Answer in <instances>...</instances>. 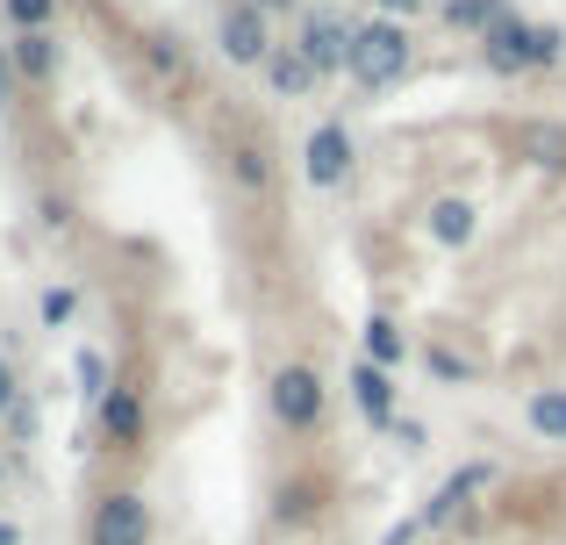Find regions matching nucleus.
Wrapping results in <instances>:
<instances>
[{"instance_id": "nucleus-11", "label": "nucleus", "mask_w": 566, "mask_h": 545, "mask_svg": "<svg viewBox=\"0 0 566 545\" xmlns=\"http://www.w3.org/2000/svg\"><path fill=\"white\" fill-rule=\"evenodd\" d=\"M101 431H108L123 452H137L144 446V395L137 388H108L101 395Z\"/></svg>"}, {"instance_id": "nucleus-23", "label": "nucleus", "mask_w": 566, "mask_h": 545, "mask_svg": "<svg viewBox=\"0 0 566 545\" xmlns=\"http://www.w3.org/2000/svg\"><path fill=\"white\" fill-rule=\"evenodd\" d=\"M416 532H423V517H401V524H395V532H387L380 545H416Z\"/></svg>"}, {"instance_id": "nucleus-8", "label": "nucleus", "mask_w": 566, "mask_h": 545, "mask_svg": "<svg viewBox=\"0 0 566 545\" xmlns=\"http://www.w3.org/2000/svg\"><path fill=\"white\" fill-rule=\"evenodd\" d=\"M222 51H230L237 65H265V57H273V36H265V8H259V0H237V8L222 14Z\"/></svg>"}, {"instance_id": "nucleus-26", "label": "nucleus", "mask_w": 566, "mask_h": 545, "mask_svg": "<svg viewBox=\"0 0 566 545\" xmlns=\"http://www.w3.org/2000/svg\"><path fill=\"white\" fill-rule=\"evenodd\" d=\"M14 101V57H0V108Z\"/></svg>"}, {"instance_id": "nucleus-6", "label": "nucleus", "mask_w": 566, "mask_h": 545, "mask_svg": "<svg viewBox=\"0 0 566 545\" xmlns=\"http://www.w3.org/2000/svg\"><path fill=\"white\" fill-rule=\"evenodd\" d=\"M345 388H352V402H359V417L374 423V431H395V417H401V388H395V374L374 359H359L345 374Z\"/></svg>"}, {"instance_id": "nucleus-24", "label": "nucleus", "mask_w": 566, "mask_h": 545, "mask_svg": "<svg viewBox=\"0 0 566 545\" xmlns=\"http://www.w3.org/2000/svg\"><path fill=\"white\" fill-rule=\"evenodd\" d=\"M14 402H22V395H14V366H8V359H0V417H8V409H14Z\"/></svg>"}, {"instance_id": "nucleus-7", "label": "nucleus", "mask_w": 566, "mask_h": 545, "mask_svg": "<svg viewBox=\"0 0 566 545\" xmlns=\"http://www.w3.org/2000/svg\"><path fill=\"white\" fill-rule=\"evenodd\" d=\"M323 510H331V481L323 474H294L273 489V524L280 532H302V524H316Z\"/></svg>"}, {"instance_id": "nucleus-21", "label": "nucleus", "mask_w": 566, "mask_h": 545, "mask_svg": "<svg viewBox=\"0 0 566 545\" xmlns=\"http://www.w3.org/2000/svg\"><path fill=\"white\" fill-rule=\"evenodd\" d=\"M8 14H14L22 29H43V22L57 14V0H8Z\"/></svg>"}, {"instance_id": "nucleus-22", "label": "nucleus", "mask_w": 566, "mask_h": 545, "mask_svg": "<svg viewBox=\"0 0 566 545\" xmlns=\"http://www.w3.org/2000/svg\"><path fill=\"white\" fill-rule=\"evenodd\" d=\"M430 374H438V380H467V359H452V352H430Z\"/></svg>"}, {"instance_id": "nucleus-17", "label": "nucleus", "mask_w": 566, "mask_h": 545, "mask_svg": "<svg viewBox=\"0 0 566 545\" xmlns=\"http://www.w3.org/2000/svg\"><path fill=\"white\" fill-rule=\"evenodd\" d=\"M259 72H265V80L280 86V94H302V86L316 80V65H308V57H302V43H294V51H273V57H265Z\"/></svg>"}, {"instance_id": "nucleus-25", "label": "nucleus", "mask_w": 566, "mask_h": 545, "mask_svg": "<svg viewBox=\"0 0 566 545\" xmlns=\"http://www.w3.org/2000/svg\"><path fill=\"white\" fill-rule=\"evenodd\" d=\"M395 438H401V446L416 452V446H423V423H416V417H395Z\"/></svg>"}, {"instance_id": "nucleus-14", "label": "nucleus", "mask_w": 566, "mask_h": 545, "mask_svg": "<svg viewBox=\"0 0 566 545\" xmlns=\"http://www.w3.org/2000/svg\"><path fill=\"white\" fill-rule=\"evenodd\" d=\"M524 423L545 438V446H566V388H538L524 402Z\"/></svg>"}, {"instance_id": "nucleus-5", "label": "nucleus", "mask_w": 566, "mask_h": 545, "mask_svg": "<svg viewBox=\"0 0 566 545\" xmlns=\"http://www.w3.org/2000/svg\"><path fill=\"white\" fill-rule=\"evenodd\" d=\"M352 43H359V29H352L337 8H316V14L302 22V57H308L316 72H345V65H352Z\"/></svg>"}, {"instance_id": "nucleus-3", "label": "nucleus", "mask_w": 566, "mask_h": 545, "mask_svg": "<svg viewBox=\"0 0 566 545\" xmlns=\"http://www.w3.org/2000/svg\"><path fill=\"white\" fill-rule=\"evenodd\" d=\"M352 80L359 86H395L401 72H409V36H401V22H366L359 43H352Z\"/></svg>"}, {"instance_id": "nucleus-4", "label": "nucleus", "mask_w": 566, "mask_h": 545, "mask_svg": "<svg viewBox=\"0 0 566 545\" xmlns=\"http://www.w3.org/2000/svg\"><path fill=\"white\" fill-rule=\"evenodd\" d=\"M559 43L566 36H553V29H538V22H502L495 36H488V65L495 72H531V65H553L559 57Z\"/></svg>"}, {"instance_id": "nucleus-10", "label": "nucleus", "mask_w": 566, "mask_h": 545, "mask_svg": "<svg viewBox=\"0 0 566 545\" xmlns=\"http://www.w3.org/2000/svg\"><path fill=\"white\" fill-rule=\"evenodd\" d=\"M302 166H308V180H316V187H337V180H345V172H352V137H345V123H323L316 137H308Z\"/></svg>"}, {"instance_id": "nucleus-28", "label": "nucleus", "mask_w": 566, "mask_h": 545, "mask_svg": "<svg viewBox=\"0 0 566 545\" xmlns=\"http://www.w3.org/2000/svg\"><path fill=\"white\" fill-rule=\"evenodd\" d=\"M0 545H22V532H14V524H8V517H0Z\"/></svg>"}, {"instance_id": "nucleus-30", "label": "nucleus", "mask_w": 566, "mask_h": 545, "mask_svg": "<svg viewBox=\"0 0 566 545\" xmlns=\"http://www.w3.org/2000/svg\"><path fill=\"white\" fill-rule=\"evenodd\" d=\"M0 481H8V467H0Z\"/></svg>"}, {"instance_id": "nucleus-2", "label": "nucleus", "mask_w": 566, "mask_h": 545, "mask_svg": "<svg viewBox=\"0 0 566 545\" xmlns=\"http://www.w3.org/2000/svg\"><path fill=\"white\" fill-rule=\"evenodd\" d=\"M86 545H151V503L137 489H108L86 510Z\"/></svg>"}, {"instance_id": "nucleus-15", "label": "nucleus", "mask_w": 566, "mask_h": 545, "mask_svg": "<svg viewBox=\"0 0 566 545\" xmlns=\"http://www.w3.org/2000/svg\"><path fill=\"white\" fill-rule=\"evenodd\" d=\"M444 22H452V29H481V36H495V29L510 22V8H502V0H444Z\"/></svg>"}, {"instance_id": "nucleus-16", "label": "nucleus", "mask_w": 566, "mask_h": 545, "mask_svg": "<svg viewBox=\"0 0 566 545\" xmlns=\"http://www.w3.org/2000/svg\"><path fill=\"white\" fill-rule=\"evenodd\" d=\"M366 359H374V366H387V374H401V359H409V345H401L395 316H374V323H366Z\"/></svg>"}, {"instance_id": "nucleus-9", "label": "nucleus", "mask_w": 566, "mask_h": 545, "mask_svg": "<svg viewBox=\"0 0 566 545\" xmlns=\"http://www.w3.org/2000/svg\"><path fill=\"white\" fill-rule=\"evenodd\" d=\"M488 481H495V467H488V460L459 467V474H452V481H444V489H438V495H430V503H423V532H444V524H452L459 510H467L473 495L488 489Z\"/></svg>"}, {"instance_id": "nucleus-1", "label": "nucleus", "mask_w": 566, "mask_h": 545, "mask_svg": "<svg viewBox=\"0 0 566 545\" xmlns=\"http://www.w3.org/2000/svg\"><path fill=\"white\" fill-rule=\"evenodd\" d=\"M265 409H273L280 431L308 438L323 423V374H316V366H302V359L273 366V380H265Z\"/></svg>"}, {"instance_id": "nucleus-27", "label": "nucleus", "mask_w": 566, "mask_h": 545, "mask_svg": "<svg viewBox=\"0 0 566 545\" xmlns=\"http://www.w3.org/2000/svg\"><path fill=\"white\" fill-rule=\"evenodd\" d=\"M380 8H387V22H395V14H409V8H416V0H380Z\"/></svg>"}, {"instance_id": "nucleus-29", "label": "nucleus", "mask_w": 566, "mask_h": 545, "mask_svg": "<svg viewBox=\"0 0 566 545\" xmlns=\"http://www.w3.org/2000/svg\"><path fill=\"white\" fill-rule=\"evenodd\" d=\"M259 8H287V0H259Z\"/></svg>"}, {"instance_id": "nucleus-20", "label": "nucleus", "mask_w": 566, "mask_h": 545, "mask_svg": "<svg viewBox=\"0 0 566 545\" xmlns=\"http://www.w3.org/2000/svg\"><path fill=\"white\" fill-rule=\"evenodd\" d=\"M43 323H51V331H57V323H72V308H80V302H72V287H43Z\"/></svg>"}, {"instance_id": "nucleus-19", "label": "nucleus", "mask_w": 566, "mask_h": 545, "mask_svg": "<svg viewBox=\"0 0 566 545\" xmlns=\"http://www.w3.org/2000/svg\"><path fill=\"white\" fill-rule=\"evenodd\" d=\"M237 180H244L251 195H259V187H265V151H259V144H251V137L237 144Z\"/></svg>"}, {"instance_id": "nucleus-18", "label": "nucleus", "mask_w": 566, "mask_h": 545, "mask_svg": "<svg viewBox=\"0 0 566 545\" xmlns=\"http://www.w3.org/2000/svg\"><path fill=\"white\" fill-rule=\"evenodd\" d=\"M430 238L438 244H467L473 238V201H438V209H430Z\"/></svg>"}, {"instance_id": "nucleus-12", "label": "nucleus", "mask_w": 566, "mask_h": 545, "mask_svg": "<svg viewBox=\"0 0 566 545\" xmlns=\"http://www.w3.org/2000/svg\"><path fill=\"white\" fill-rule=\"evenodd\" d=\"M516 158L545 172H566V123H516Z\"/></svg>"}, {"instance_id": "nucleus-13", "label": "nucleus", "mask_w": 566, "mask_h": 545, "mask_svg": "<svg viewBox=\"0 0 566 545\" xmlns=\"http://www.w3.org/2000/svg\"><path fill=\"white\" fill-rule=\"evenodd\" d=\"M8 57H14V72H22V80H57V43L43 36V29H22Z\"/></svg>"}]
</instances>
